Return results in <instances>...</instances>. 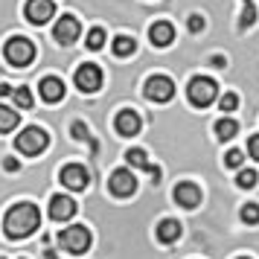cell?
<instances>
[{"label":"cell","mask_w":259,"mask_h":259,"mask_svg":"<svg viewBox=\"0 0 259 259\" xmlns=\"http://www.w3.org/2000/svg\"><path fill=\"white\" fill-rule=\"evenodd\" d=\"M0 96H12V88L9 84H0Z\"/></svg>","instance_id":"33"},{"label":"cell","mask_w":259,"mask_h":259,"mask_svg":"<svg viewBox=\"0 0 259 259\" xmlns=\"http://www.w3.org/2000/svg\"><path fill=\"white\" fill-rule=\"evenodd\" d=\"M59 245L67 253H84L91 247V233H88V227H82V224H73V227H67V230L59 233Z\"/></svg>","instance_id":"5"},{"label":"cell","mask_w":259,"mask_h":259,"mask_svg":"<svg viewBox=\"0 0 259 259\" xmlns=\"http://www.w3.org/2000/svg\"><path fill=\"white\" fill-rule=\"evenodd\" d=\"M61 184H64V187L67 189H73V192H82L84 187H88V169H84L82 163H67L64 166V169H61Z\"/></svg>","instance_id":"9"},{"label":"cell","mask_w":259,"mask_h":259,"mask_svg":"<svg viewBox=\"0 0 259 259\" xmlns=\"http://www.w3.org/2000/svg\"><path fill=\"white\" fill-rule=\"evenodd\" d=\"M242 222L259 224V204H245V207H242Z\"/></svg>","instance_id":"27"},{"label":"cell","mask_w":259,"mask_h":259,"mask_svg":"<svg viewBox=\"0 0 259 259\" xmlns=\"http://www.w3.org/2000/svg\"><path fill=\"white\" fill-rule=\"evenodd\" d=\"M187 26H189V32H201V29H204V18H201V15H192Z\"/></svg>","instance_id":"31"},{"label":"cell","mask_w":259,"mask_h":259,"mask_svg":"<svg viewBox=\"0 0 259 259\" xmlns=\"http://www.w3.org/2000/svg\"><path fill=\"white\" fill-rule=\"evenodd\" d=\"M239 259H247V256H239Z\"/></svg>","instance_id":"34"},{"label":"cell","mask_w":259,"mask_h":259,"mask_svg":"<svg viewBox=\"0 0 259 259\" xmlns=\"http://www.w3.org/2000/svg\"><path fill=\"white\" fill-rule=\"evenodd\" d=\"M146 96H149L152 102H169V99L175 96V82H172L169 76H152V79L146 82Z\"/></svg>","instance_id":"7"},{"label":"cell","mask_w":259,"mask_h":259,"mask_svg":"<svg viewBox=\"0 0 259 259\" xmlns=\"http://www.w3.org/2000/svg\"><path fill=\"white\" fill-rule=\"evenodd\" d=\"M242 160H245V154L239 152V149H230V152L224 154V166L227 169H242Z\"/></svg>","instance_id":"26"},{"label":"cell","mask_w":259,"mask_h":259,"mask_svg":"<svg viewBox=\"0 0 259 259\" xmlns=\"http://www.w3.org/2000/svg\"><path fill=\"white\" fill-rule=\"evenodd\" d=\"M187 96L189 102L195 108H207L215 102V96H219V84L212 82V79H207V76H195L192 82H189L187 88Z\"/></svg>","instance_id":"4"},{"label":"cell","mask_w":259,"mask_h":259,"mask_svg":"<svg viewBox=\"0 0 259 259\" xmlns=\"http://www.w3.org/2000/svg\"><path fill=\"white\" fill-rule=\"evenodd\" d=\"M108 189H111V195L128 198V195H134V189H137V178L131 175V169H117L111 175V181H108Z\"/></svg>","instance_id":"8"},{"label":"cell","mask_w":259,"mask_h":259,"mask_svg":"<svg viewBox=\"0 0 259 259\" xmlns=\"http://www.w3.org/2000/svg\"><path fill=\"white\" fill-rule=\"evenodd\" d=\"M84 44H88V50H102L105 47V29H102V26H94V29L88 32V41H84Z\"/></svg>","instance_id":"24"},{"label":"cell","mask_w":259,"mask_h":259,"mask_svg":"<svg viewBox=\"0 0 259 259\" xmlns=\"http://www.w3.org/2000/svg\"><path fill=\"white\" fill-rule=\"evenodd\" d=\"M3 166H6V172H18V160H15V157H6Z\"/></svg>","instance_id":"32"},{"label":"cell","mask_w":259,"mask_h":259,"mask_svg":"<svg viewBox=\"0 0 259 259\" xmlns=\"http://www.w3.org/2000/svg\"><path fill=\"white\" fill-rule=\"evenodd\" d=\"M181 222H175V219H163V222L157 224V242H163V245H172V242H178L181 239Z\"/></svg>","instance_id":"17"},{"label":"cell","mask_w":259,"mask_h":259,"mask_svg":"<svg viewBox=\"0 0 259 259\" xmlns=\"http://www.w3.org/2000/svg\"><path fill=\"white\" fill-rule=\"evenodd\" d=\"M73 137H76V140H91V134H88V125H84V122H73Z\"/></svg>","instance_id":"29"},{"label":"cell","mask_w":259,"mask_h":259,"mask_svg":"<svg viewBox=\"0 0 259 259\" xmlns=\"http://www.w3.org/2000/svg\"><path fill=\"white\" fill-rule=\"evenodd\" d=\"M242 3H245V9H242V21H239V26L247 29V26L256 21V9H253V3H250V0H242Z\"/></svg>","instance_id":"25"},{"label":"cell","mask_w":259,"mask_h":259,"mask_svg":"<svg viewBox=\"0 0 259 259\" xmlns=\"http://www.w3.org/2000/svg\"><path fill=\"white\" fill-rule=\"evenodd\" d=\"M38 94L44 102H61V96H64V82L56 79V76H44L41 82H38Z\"/></svg>","instance_id":"15"},{"label":"cell","mask_w":259,"mask_h":259,"mask_svg":"<svg viewBox=\"0 0 259 259\" xmlns=\"http://www.w3.org/2000/svg\"><path fill=\"white\" fill-rule=\"evenodd\" d=\"M114 125H117V131L122 134V137H134V134L143 128V119H140L137 111H128V108H125V111H119L117 114Z\"/></svg>","instance_id":"14"},{"label":"cell","mask_w":259,"mask_h":259,"mask_svg":"<svg viewBox=\"0 0 259 259\" xmlns=\"http://www.w3.org/2000/svg\"><path fill=\"white\" fill-rule=\"evenodd\" d=\"M56 15V3L53 0H26V18H29V24H47L50 18Z\"/></svg>","instance_id":"10"},{"label":"cell","mask_w":259,"mask_h":259,"mask_svg":"<svg viewBox=\"0 0 259 259\" xmlns=\"http://www.w3.org/2000/svg\"><path fill=\"white\" fill-rule=\"evenodd\" d=\"M76 215V201L67 195H53L50 198V219L53 222H67Z\"/></svg>","instance_id":"13"},{"label":"cell","mask_w":259,"mask_h":259,"mask_svg":"<svg viewBox=\"0 0 259 259\" xmlns=\"http://www.w3.org/2000/svg\"><path fill=\"white\" fill-rule=\"evenodd\" d=\"M47 146H50L47 131L38 128V125H29V128H24L18 137H15V149H18L21 154H26V157H35V154H41Z\"/></svg>","instance_id":"3"},{"label":"cell","mask_w":259,"mask_h":259,"mask_svg":"<svg viewBox=\"0 0 259 259\" xmlns=\"http://www.w3.org/2000/svg\"><path fill=\"white\" fill-rule=\"evenodd\" d=\"M0 259H3V256H0Z\"/></svg>","instance_id":"35"},{"label":"cell","mask_w":259,"mask_h":259,"mask_svg":"<svg viewBox=\"0 0 259 259\" xmlns=\"http://www.w3.org/2000/svg\"><path fill=\"white\" fill-rule=\"evenodd\" d=\"M125 160H128L131 166H137V169H146V172H149L154 181H160V169H157V166H152L149 160H146V152H143V149H128Z\"/></svg>","instance_id":"18"},{"label":"cell","mask_w":259,"mask_h":259,"mask_svg":"<svg viewBox=\"0 0 259 259\" xmlns=\"http://www.w3.org/2000/svg\"><path fill=\"white\" fill-rule=\"evenodd\" d=\"M3 56L6 61L12 64V67H29L32 59H35V44L24 35H15L6 41V47H3Z\"/></svg>","instance_id":"2"},{"label":"cell","mask_w":259,"mask_h":259,"mask_svg":"<svg viewBox=\"0 0 259 259\" xmlns=\"http://www.w3.org/2000/svg\"><path fill=\"white\" fill-rule=\"evenodd\" d=\"M38 224H41V212H38L35 204H15L12 210L6 212V219H3V230L9 239H24V236L35 233Z\"/></svg>","instance_id":"1"},{"label":"cell","mask_w":259,"mask_h":259,"mask_svg":"<svg viewBox=\"0 0 259 259\" xmlns=\"http://www.w3.org/2000/svg\"><path fill=\"white\" fill-rule=\"evenodd\" d=\"M236 131H239V122L230 119V117H224V119L215 122V137H219V140H233Z\"/></svg>","instance_id":"19"},{"label":"cell","mask_w":259,"mask_h":259,"mask_svg":"<svg viewBox=\"0 0 259 259\" xmlns=\"http://www.w3.org/2000/svg\"><path fill=\"white\" fill-rule=\"evenodd\" d=\"M256 181H259V175L253 172V169H239V175H236V187L253 189V187H256Z\"/></svg>","instance_id":"22"},{"label":"cell","mask_w":259,"mask_h":259,"mask_svg":"<svg viewBox=\"0 0 259 259\" xmlns=\"http://www.w3.org/2000/svg\"><path fill=\"white\" fill-rule=\"evenodd\" d=\"M175 204L178 207H184V210H192V207H198L201 204V189L195 184H189V181H181L175 187Z\"/></svg>","instance_id":"12"},{"label":"cell","mask_w":259,"mask_h":259,"mask_svg":"<svg viewBox=\"0 0 259 259\" xmlns=\"http://www.w3.org/2000/svg\"><path fill=\"white\" fill-rule=\"evenodd\" d=\"M12 99H15V105L21 108V111H29V108H32V94H29V88H15Z\"/></svg>","instance_id":"23"},{"label":"cell","mask_w":259,"mask_h":259,"mask_svg":"<svg viewBox=\"0 0 259 259\" xmlns=\"http://www.w3.org/2000/svg\"><path fill=\"white\" fill-rule=\"evenodd\" d=\"M79 21L73 18V15H64V18H59V24H56V29H53V35H56V41L59 44H64V47H70L73 41L79 38Z\"/></svg>","instance_id":"11"},{"label":"cell","mask_w":259,"mask_h":259,"mask_svg":"<svg viewBox=\"0 0 259 259\" xmlns=\"http://www.w3.org/2000/svg\"><path fill=\"white\" fill-rule=\"evenodd\" d=\"M219 105H222L224 114H230V111H236V108H239V96H236V94H224Z\"/></svg>","instance_id":"28"},{"label":"cell","mask_w":259,"mask_h":259,"mask_svg":"<svg viewBox=\"0 0 259 259\" xmlns=\"http://www.w3.org/2000/svg\"><path fill=\"white\" fill-rule=\"evenodd\" d=\"M149 38H152L154 47H169V44L175 41V29H172L169 21H157V24H152V29H149Z\"/></svg>","instance_id":"16"},{"label":"cell","mask_w":259,"mask_h":259,"mask_svg":"<svg viewBox=\"0 0 259 259\" xmlns=\"http://www.w3.org/2000/svg\"><path fill=\"white\" fill-rule=\"evenodd\" d=\"M76 88H79L82 94H96V91L102 88V70H99L96 64H82V67L76 70Z\"/></svg>","instance_id":"6"},{"label":"cell","mask_w":259,"mask_h":259,"mask_svg":"<svg viewBox=\"0 0 259 259\" xmlns=\"http://www.w3.org/2000/svg\"><path fill=\"white\" fill-rule=\"evenodd\" d=\"M18 111L15 108H6V105H0V134H6V131H12L15 125H18Z\"/></svg>","instance_id":"20"},{"label":"cell","mask_w":259,"mask_h":259,"mask_svg":"<svg viewBox=\"0 0 259 259\" xmlns=\"http://www.w3.org/2000/svg\"><path fill=\"white\" fill-rule=\"evenodd\" d=\"M137 50V41L134 38H128V35H119V38H114V53H117L119 59H125V56H131Z\"/></svg>","instance_id":"21"},{"label":"cell","mask_w":259,"mask_h":259,"mask_svg":"<svg viewBox=\"0 0 259 259\" xmlns=\"http://www.w3.org/2000/svg\"><path fill=\"white\" fill-rule=\"evenodd\" d=\"M247 152H250L253 160H259V134H253V137L247 140Z\"/></svg>","instance_id":"30"}]
</instances>
